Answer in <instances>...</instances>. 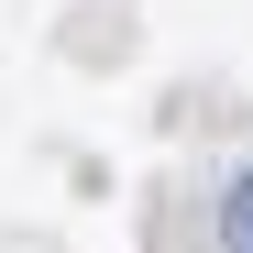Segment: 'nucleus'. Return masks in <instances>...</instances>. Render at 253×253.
Wrapping results in <instances>:
<instances>
[{"instance_id":"nucleus-1","label":"nucleus","mask_w":253,"mask_h":253,"mask_svg":"<svg viewBox=\"0 0 253 253\" xmlns=\"http://www.w3.org/2000/svg\"><path fill=\"white\" fill-rule=\"evenodd\" d=\"M220 253H253V176L220 187Z\"/></svg>"}]
</instances>
